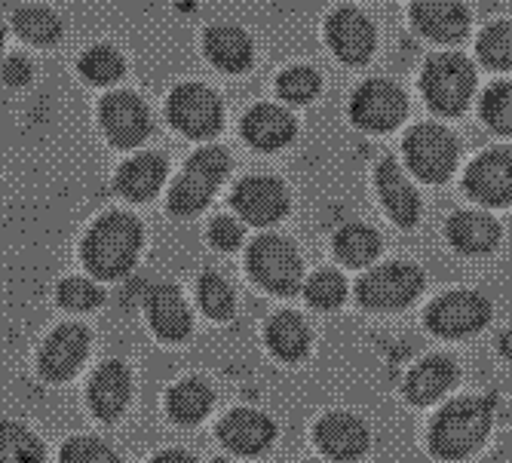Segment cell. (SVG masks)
<instances>
[{
  "label": "cell",
  "instance_id": "obj_42",
  "mask_svg": "<svg viewBox=\"0 0 512 463\" xmlns=\"http://www.w3.org/2000/svg\"><path fill=\"white\" fill-rule=\"evenodd\" d=\"M145 463H203L197 454H191L188 448H163L157 454H151Z\"/></svg>",
  "mask_w": 512,
  "mask_h": 463
},
{
  "label": "cell",
  "instance_id": "obj_45",
  "mask_svg": "<svg viewBox=\"0 0 512 463\" xmlns=\"http://www.w3.org/2000/svg\"><path fill=\"white\" fill-rule=\"evenodd\" d=\"M304 463H325V460H316V457H310V460H304Z\"/></svg>",
  "mask_w": 512,
  "mask_h": 463
},
{
  "label": "cell",
  "instance_id": "obj_16",
  "mask_svg": "<svg viewBox=\"0 0 512 463\" xmlns=\"http://www.w3.org/2000/svg\"><path fill=\"white\" fill-rule=\"evenodd\" d=\"M234 212L252 227H273L289 215V191L286 184L273 175H249L243 178L234 194H230Z\"/></svg>",
  "mask_w": 512,
  "mask_h": 463
},
{
  "label": "cell",
  "instance_id": "obj_37",
  "mask_svg": "<svg viewBox=\"0 0 512 463\" xmlns=\"http://www.w3.org/2000/svg\"><path fill=\"white\" fill-rule=\"evenodd\" d=\"M304 298L313 310H338L347 301V280L338 270H316L313 276L304 280Z\"/></svg>",
  "mask_w": 512,
  "mask_h": 463
},
{
  "label": "cell",
  "instance_id": "obj_25",
  "mask_svg": "<svg viewBox=\"0 0 512 463\" xmlns=\"http://www.w3.org/2000/svg\"><path fill=\"white\" fill-rule=\"evenodd\" d=\"M375 181H378L381 206L396 227L411 230L421 221V197H417L414 184L408 181V175L402 172L396 160H384L375 172Z\"/></svg>",
  "mask_w": 512,
  "mask_h": 463
},
{
  "label": "cell",
  "instance_id": "obj_1",
  "mask_svg": "<svg viewBox=\"0 0 512 463\" xmlns=\"http://www.w3.org/2000/svg\"><path fill=\"white\" fill-rule=\"evenodd\" d=\"M145 252V224L126 209H108L80 240L83 273L102 286H120L135 273Z\"/></svg>",
  "mask_w": 512,
  "mask_h": 463
},
{
  "label": "cell",
  "instance_id": "obj_35",
  "mask_svg": "<svg viewBox=\"0 0 512 463\" xmlns=\"http://www.w3.org/2000/svg\"><path fill=\"white\" fill-rule=\"evenodd\" d=\"M13 28L34 46H50L62 37V19L46 7H25L13 16Z\"/></svg>",
  "mask_w": 512,
  "mask_h": 463
},
{
  "label": "cell",
  "instance_id": "obj_6",
  "mask_svg": "<svg viewBox=\"0 0 512 463\" xmlns=\"http://www.w3.org/2000/svg\"><path fill=\"white\" fill-rule=\"evenodd\" d=\"M427 276L411 261H387L371 267L356 283V301L375 313H396L424 295Z\"/></svg>",
  "mask_w": 512,
  "mask_h": 463
},
{
  "label": "cell",
  "instance_id": "obj_5",
  "mask_svg": "<svg viewBox=\"0 0 512 463\" xmlns=\"http://www.w3.org/2000/svg\"><path fill=\"white\" fill-rule=\"evenodd\" d=\"M249 280L276 298H292L304 289V261L298 246L279 234H261L246 249Z\"/></svg>",
  "mask_w": 512,
  "mask_h": 463
},
{
  "label": "cell",
  "instance_id": "obj_36",
  "mask_svg": "<svg viewBox=\"0 0 512 463\" xmlns=\"http://www.w3.org/2000/svg\"><path fill=\"white\" fill-rule=\"evenodd\" d=\"M476 53L485 68H494V71L512 68V19L491 22L476 40Z\"/></svg>",
  "mask_w": 512,
  "mask_h": 463
},
{
  "label": "cell",
  "instance_id": "obj_30",
  "mask_svg": "<svg viewBox=\"0 0 512 463\" xmlns=\"http://www.w3.org/2000/svg\"><path fill=\"white\" fill-rule=\"evenodd\" d=\"M0 463H50V448L28 421L0 418Z\"/></svg>",
  "mask_w": 512,
  "mask_h": 463
},
{
  "label": "cell",
  "instance_id": "obj_4",
  "mask_svg": "<svg viewBox=\"0 0 512 463\" xmlns=\"http://www.w3.org/2000/svg\"><path fill=\"white\" fill-rule=\"evenodd\" d=\"M96 335L83 319H62L43 335L37 353H34V375L46 387H65L71 384L92 356Z\"/></svg>",
  "mask_w": 512,
  "mask_h": 463
},
{
  "label": "cell",
  "instance_id": "obj_32",
  "mask_svg": "<svg viewBox=\"0 0 512 463\" xmlns=\"http://www.w3.org/2000/svg\"><path fill=\"white\" fill-rule=\"evenodd\" d=\"M197 307L203 310L206 319L212 322H230L237 313V292L230 286L221 273L215 270H203L197 276V289H194Z\"/></svg>",
  "mask_w": 512,
  "mask_h": 463
},
{
  "label": "cell",
  "instance_id": "obj_27",
  "mask_svg": "<svg viewBox=\"0 0 512 463\" xmlns=\"http://www.w3.org/2000/svg\"><path fill=\"white\" fill-rule=\"evenodd\" d=\"M206 59L227 74H243L255 62V46L252 37L237 25H212L203 37Z\"/></svg>",
  "mask_w": 512,
  "mask_h": 463
},
{
  "label": "cell",
  "instance_id": "obj_2",
  "mask_svg": "<svg viewBox=\"0 0 512 463\" xmlns=\"http://www.w3.org/2000/svg\"><path fill=\"white\" fill-rule=\"evenodd\" d=\"M491 427H494V402L488 396L451 399L430 421L427 430L430 454L448 463L467 460L488 442Z\"/></svg>",
  "mask_w": 512,
  "mask_h": 463
},
{
  "label": "cell",
  "instance_id": "obj_39",
  "mask_svg": "<svg viewBox=\"0 0 512 463\" xmlns=\"http://www.w3.org/2000/svg\"><path fill=\"white\" fill-rule=\"evenodd\" d=\"M482 120L497 135H512V80H497L482 96Z\"/></svg>",
  "mask_w": 512,
  "mask_h": 463
},
{
  "label": "cell",
  "instance_id": "obj_44",
  "mask_svg": "<svg viewBox=\"0 0 512 463\" xmlns=\"http://www.w3.org/2000/svg\"><path fill=\"white\" fill-rule=\"evenodd\" d=\"M0 50H4V25H0Z\"/></svg>",
  "mask_w": 512,
  "mask_h": 463
},
{
  "label": "cell",
  "instance_id": "obj_3",
  "mask_svg": "<svg viewBox=\"0 0 512 463\" xmlns=\"http://www.w3.org/2000/svg\"><path fill=\"white\" fill-rule=\"evenodd\" d=\"M227 175H230V151L227 148L206 145V148L194 151L188 157V163H184V169L178 172V178L169 184L166 212L172 218L200 215L212 203V197L218 194Z\"/></svg>",
  "mask_w": 512,
  "mask_h": 463
},
{
  "label": "cell",
  "instance_id": "obj_14",
  "mask_svg": "<svg viewBox=\"0 0 512 463\" xmlns=\"http://www.w3.org/2000/svg\"><path fill=\"white\" fill-rule=\"evenodd\" d=\"M215 439H218V445L227 454L252 460V457H261V454H267L273 448V442H276V421L270 418L267 411H261V408L240 405V408H230L224 418L218 421Z\"/></svg>",
  "mask_w": 512,
  "mask_h": 463
},
{
  "label": "cell",
  "instance_id": "obj_38",
  "mask_svg": "<svg viewBox=\"0 0 512 463\" xmlns=\"http://www.w3.org/2000/svg\"><path fill=\"white\" fill-rule=\"evenodd\" d=\"M322 80L307 65H292L276 77V92L286 105H307L319 96Z\"/></svg>",
  "mask_w": 512,
  "mask_h": 463
},
{
  "label": "cell",
  "instance_id": "obj_24",
  "mask_svg": "<svg viewBox=\"0 0 512 463\" xmlns=\"http://www.w3.org/2000/svg\"><path fill=\"white\" fill-rule=\"evenodd\" d=\"M445 237L451 243L454 252L470 255V258H482L491 255L500 246L503 230L497 224L494 215L479 212V209H460L448 218L445 224Z\"/></svg>",
  "mask_w": 512,
  "mask_h": 463
},
{
  "label": "cell",
  "instance_id": "obj_17",
  "mask_svg": "<svg viewBox=\"0 0 512 463\" xmlns=\"http://www.w3.org/2000/svg\"><path fill=\"white\" fill-rule=\"evenodd\" d=\"M463 191L482 206H512V145L482 151L463 172Z\"/></svg>",
  "mask_w": 512,
  "mask_h": 463
},
{
  "label": "cell",
  "instance_id": "obj_9",
  "mask_svg": "<svg viewBox=\"0 0 512 463\" xmlns=\"http://www.w3.org/2000/svg\"><path fill=\"white\" fill-rule=\"evenodd\" d=\"M494 310H491V301L482 295V292H473V289H451L445 295H439L427 313H424V322L427 329L436 335V338H445V341H463V338H473L479 335L482 329H488Z\"/></svg>",
  "mask_w": 512,
  "mask_h": 463
},
{
  "label": "cell",
  "instance_id": "obj_41",
  "mask_svg": "<svg viewBox=\"0 0 512 463\" xmlns=\"http://www.w3.org/2000/svg\"><path fill=\"white\" fill-rule=\"evenodd\" d=\"M0 80H4L10 89H22L34 80V65L31 59H25L22 53H13L4 59V65H0Z\"/></svg>",
  "mask_w": 512,
  "mask_h": 463
},
{
  "label": "cell",
  "instance_id": "obj_18",
  "mask_svg": "<svg viewBox=\"0 0 512 463\" xmlns=\"http://www.w3.org/2000/svg\"><path fill=\"white\" fill-rule=\"evenodd\" d=\"M313 442L316 448L341 463H353L359 460L368 445H371V433L368 424L350 411H329L313 424Z\"/></svg>",
  "mask_w": 512,
  "mask_h": 463
},
{
  "label": "cell",
  "instance_id": "obj_34",
  "mask_svg": "<svg viewBox=\"0 0 512 463\" xmlns=\"http://www.w3.org/2000/svg\"><path fill=\"white\" fill-rule=\"evenodd\" d=\"M77 71H80V77H83L86 83H92V86H114V83L123 77L126 62H123V56L114 50V46L99 43V46H89V50L80 56Z\"/></svg>",
  "mask_w": 512,
  "mask_h": 463
},
{
  "label": "cell",
  "instance_id": "obj_19",
  "mask_svg": "<svg viewBox=\"0 0 512 463\" xmlns=\"http://www.w3.org/2000/svg\"><path fill=\"white\" fill-rule=\"evenodd\" d=\"M325 40L344 65H365L375 53V25L356 7H341L325 19Z\"/></svg>",
  "mask_w": 512,
  "mask_h": 463
},
{
  "label": "cell",
  "instance_id": "obj_13",
  "mask_svg": "<svg viewBox=\"0 0 512 463\" xmlns=\"http://www.w3.org/2000/svg\"><path fill=\"white\" fill-rule=\"evenodd\" d=\"M99 126L108 145L117 151H132L145 145V138L154 129L145 99L132 89H114L99 102Z\"/></svg>",
  "mask_w": 512,
  "mask_h": 463
},
{
  "label": "cell",
  "instance_id": "obj_26",
  "mask_svg": "<svg viewBox=\"0 0 512 463\" xmlns=\"http://www.w3.org/2000/svg\"><path fill=\"white\" fill-rule=\"evenodd\" d=\"M243 138L249 142V148L261 151V154H273V151H283L295 132L298 123L295 117L279 108V105H252L243 117Z\"/></svg>",
  "mask_w": 512,
  "mask_h": 463
},
{
  "label": "cell",
  "instance_id": "obj_28",
  "mask_svg": "<svg viewBox=\"0 0 512 463\" xmlns=\"http://www.w3.org/2000/svg\"><path fill=\"white\" fill-rule=\"evenodd\" d=\"M310 326L295 310H279L264 322V344L279 362H301L310 353Z\"/></svg>",
  "mask_w": 512,
  "mask_h": 463
},
{
  "label": "cell",
  "instance_id": "obj_21",
  "mask_svg": "<svg viewBox=\"0 0 512 463\" xmlns=\"http://www.w3.org/2000/svg\"><path fill=\"white\" fill-rule=\"evenodd\" d=\"M169 160L160 151H145L123 160L114 172V188L126 203H151L166 184Z\"/></svg>",
  "mask_w": 512,
  "mask_h": 463
},
{
  "label": "cell",
  "instance_id": "obj_23",
  "mask_svg": "<svg viewBox=\"0 0 512 463\" xmlns=\"http://www.w3.org/2000/svg\"><path fill=\"white\" fill-rule=\"evenodd\" d=\"M163 411L178 430H194L215 411V387L200 375L181 378L166 390Z\"/></svg>",
  "mask_w": 512,
  "mask_h": 463
},
{
  "label": "cell",
  "instance_id": "obj_11",
  "mask_svg": "<svg viewBox=\"0 0 512 463\" xmlns=\"http://www.w3.org/2000/svg\"><path fill=\"white\" fill-rule=\"evenodd\" d=\"M166 117L184 138L206 142L224 126V105L206 83H178L166 99Z\"/></svg>",
  "mask_w": 512,
  "mask_h": 463
},
{
  "label": "cell",
  "instance_id": "obj_31",
  "mask_svg": "<svg viewBox=\"0 0 512 463\" xmlns=\"http://www.w3.org/2000/svg\"><path fill=\"white\" fill-rule=\"evenodd\" d=\"M332 252L341 264L347 267H368V264H375V258L381 255V237H378V230L375 227H368V224H344L335 240H332Z\"/></svg>",
  "mask_w": 512,
  "mask_h": 463
},
{
  "label": "cell",
  "instance_id": "obj_40",
  "mask_svg": "<svg viewBox=\"0 0 512 463\" xmlns=\"http://www.w3.org/2000/svg\"><path fill=\"white\" fill-rule=\"evenodd\" d=\"M206 237H209V246L224 252V255H234L243 249V240H246V230L237 218H230V215H218L209 221V230H206Z\"/></svg>",
  "mask_w": 512,
  "mask_h": 463
},
{
  "label": "cell",
  "instance_id": "obj_43",
  "mask_svg": "<svg viewBox=\"0 0 512 463\" xmlns=\"http://www.w3.org/2000/svg\"><path fill=\"white\" fill-rule=\"evenodd\" d=\"M497 350L512 362V326H509V329H503V335L497 338Z\"/></svg>",
  "mask_w": 512,
  "mask_h": 463
},
{
  "label": "cell",
  "instance_id": "obj_22",
  "mask_svg": "<svg viewBox=\"0 0 512 463\" xmlns=\"http://www.w3.org/2000/svg\"><path fill=\"white\" fill-rule=\"evenodd\" d=\"M457 381H460V365L445 353H433L411 368L402 393L414 408H427V405H436L439 399H445Z\"/></svg>",
  "mask_w": 512,
  "mask_h": 463
},
{
  "label": "cell",
  "instance_id": "obj_29",
  "mask_svg": "<svg viewBox=\"0 0 512 463\" xmlns=\"http://www.w3.org/2000/svg\"><path fill=\"white\" fill-rule=\"evenodd\" d=\"M53 301L62 313H68L71 319H80L89 313H99L108 304V286H102L99 280H92L86 273H68L56 283Z\"/></svg>",
  "mask_w": 512,
  "mask_h": 463
},
{
  "label": "cell",
  "instance_id": "obj_7",
  "mask_svg": "<svg viewBox=\"0 0 512 463\" xmlns=\"http://www.w3.org/2000/svg\"><path fill=\"white\" fill-rule=\"evenodd\" d=\"M421 92L436 114L457 117L467 111L476 92V68L460 53L430 56L421 71Z\"/></svg>",
  "mask_w": 512,
  "mask_h": 463
},
{
  "label": "cell",
  "instance_id": "obj_8",
  "mask_svg": "<svg viewBox=\"0 0 512 463\" xmlns=\"http://www.w3.org/2000/svg\"><path fill=\"white\" fill-rule=\"evenodd\" d=\"M132 399H135V375L126 359L111 356L92 365L83 387V402L92 421L102 427L120 424L132 408Z\"/></svg>",
  "mask_w": 512,
  "mask_h": 463
},
{
  "label": "cell",
  "instance_id": "obj_12",
  "mask_svg": "<svg viewBox=\"0 0 512 463\" xmlns=\"http://www.w3.org/2000/svg\"><path fill=\"white\" fill-rule=\"evenodd\" d=\"M142 316L148 322V332L166 347L184 344L194 335V307L188 295L181 292V286L169 280L148 286L142 301Z\"/></svg>",
  "mask_w": 512,
  "mask_h": 463
},
{
  "label": "cell",
  "instance_id": "obj_10",
  "mask_svg": "<svg viewBox=\"0 0 512 463\" xmlns=\"http://www.w3.org/2000/svg\"><path fill=\"white\" fill-rule=\"evenodd\" d=\"M402 154L417 178L427 184H442L457 169V138L439 123H417L402 138Z\"/></svg>",
  "mask_w": 512,
  "mask_h": 463
},
{
  "label": "cell",
  "instance_id": "obj_20",
  "mask_svg": "<svg viewBox=\"0 0 512 463\" xmlns=\"http://www.w3.org/2000/svg\"><path fill=\"white\" fill-rule=\"evenodd\" d=\"M411 25L436 43H457L470 31L467 0H411Z\"/></svg>",
  "mask_w": 512,
  "mask_h": 463
},
{
  "label": "cell",
  "instance_id": "obj_15",
  "mask_svg": "<svg viewBox=\"0 0 512 463\" xmlns=\"http://www.w3.org/2000/svg\"><path fill=\"white\" fill-rule=\"evenodd\" d=\"M408 114L405 92L393 80H365L350 96V120L365 132H390Z\"/></svg>",
  "mask_w": 512,
  "mask_h": 463
},
{
  "label": "cell",
  "instance_id": "obj_33",
  "mask_svg": "<svg viewBox=\"0 0 512 463\" xmlns=\"http://www.w3.org/2000/svg\"><path fill=\"white\" fill-rule=\"evenodd\" d=\"M56 463H126L120 448L99 433H74L62 439Z\"/></svg>",
  "mask_w": 512,
  "mask_h": 463
}]
</instances>
